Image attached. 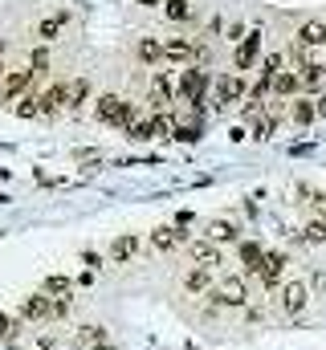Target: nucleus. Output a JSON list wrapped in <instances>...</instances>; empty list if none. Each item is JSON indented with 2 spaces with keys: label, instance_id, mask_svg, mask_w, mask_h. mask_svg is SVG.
Listing matches in <instances>:
<instances>
[{
  "label": "nucleus",
  "instance_id": "72a5a7b5",
  "mask_svg": "<svg viewBox=\"0 0 326 350\" xmlns=\"http://www.w3.org/2000/svg\"><path fill=\"white\" fill-rule=\"evenodd\" d=\"M244 33H249V29H244L241 21H233V25H225V41H233V49H237V45L244 41Z\"/></svg>",
  "mask_w": 326,
  "mask_h": 350
},
{
  "label": "nucleus",
  "instance_id": "473e14b6",
  "mask_svg": "<svg viewBox=\"0 0 326 350\" xmlns=\"http://www.w3.org/2000/svg\"><path fill=\"white\" fill-rule=\"evenodd\" d=\"M200 135H204V126H200V122H188V126H179V122H175V135H171V139H179V143H196Z\"/></svg>",
  "mask_w": 326,
  "mask_h": 350
},
{
  "label": "nucleus",
  "instance_id": "4be33fe9",
  "mask_svg": "<svg viewBox=\"0 0 326 350\" xmlns=\"http://www.w3.org/2000/svg\"><path fill=\"white\" fill-rule=\"evenodd\" d=\"M302 90V78H298V70H281L277 78H273V94L277 98H294Z\"/></svg>",
  "mask_w": 326,
  "mask_h": 350
},
{
  "label": "nucleus",
  "instance_id": "f257e3e1",
  "mask_svg": "<svg viewBox=\"0 0 326 350\" xmlns=\"http://www.w3.org/2000/svg\"><path fill=\"white\" fill-rule=\"evenodd\" d=\"M208 90H212V74L204 66H184L175 74V98L179 102H208Z\"/></svg>",
  "mask_w": 326,
  "mask_h": 350
},
{
  "label": "nucleus",
  "instance_id": "f03ea898",
  "mask_svg": "<svg viewBox=\"0 0 326 350\" xmlns=\"http://www.w3.org/2000/svg\"><path fill=\"white\" fill-rule=\"evenodd\" d=\"M94 114H98V122L127 131V126L135 122V102H127V98H118V94H98V98H94Z\"/></svg>",
  "mask_w": 326,
  "mask_h": 350
},
{
  "label": "nucleus",
  "instance_id": "f3484780",
  "mask_svg": "<svg viewBox=\"0 0 326 350\" xmlns=\"http://www.w3.org/2000/svg\"><path fill=\"white\" fill-rule=\"evenodd\" d=\"M204 241H212V245H229V241H241V228H237L233 220H208Z\"/></svg>",
  "mask_w": 326,
  "mask_h": 350
},
{
  "label": "nucleus",
  "instance_id": "a878e982",
  "mask_svg": "<svg viewBox=\"0 0 326 350\" xmlns=\"http://www.w3.org/2000/svg\"><path fill=\"white\" fill-rule=\"evenodd\" d=\"M290 118H294L298 126H310V122L318 118V110H314V102H310V98H294V106H290Z\"/></svg>",
  "mask_w": 326,
  "mask_h": 350
},
{
  "label": "nucleus",
  "instance_id": "9b49d317",
  "mask_svg": "<svg viewBox=\"0 0 326 350\" xmlns=\"http://www.w3.org/2000/svg\"><path fill=\"white\" fill-rule=\"evenodd\" d=\"M33 82H37V78H33L29 66H25V70H8L4 82H0V102H16V98H25Z\"/></svg>",
  "mask_w": 326,
  "mask_h": 350
},
{
  "label": "nucleus",
  "instance_id": "1a4fd4ad",
  "mask_svg": "<svg viewBox=\"0 0 326 350\" xmlns=\"http://www.w3.org/2000/svg\"><path fill=\"white\" fill-rule=\"evenodd\" d=\"M66 29H70V8H53V12H45V16L37 21L33 33H37V41L45 45V41H58Z\"/></svg>",
  "mask_w": 326,
  "mask_h": 350
},
{
  "label": "nucleus",
  "instance_id": "7c9ffc66",
  "mask_svg": "<svg viewBox=\"0 0 326 350\" xmlns=\"http://www.w3.org/2000/svg\"><path fill=\"white\" fill-rule=\"evenodd\" d=\"M12 110H16L21 118H37V114H41V102H37V90H29L25 98H16V106H12Z\"/></svg>",
  "mask_w": 326,
  "mask_h": 350
},
{
  "label": "nucleus",
  "instance_id": "c9c22d12",
  "mask_svg": "<svg viewBox=\"0 0 326 350\" xmlns=\"http://www.w3.org/2000/svg\"><path fill=\"white\" fill-rule=\"evenodd\" d=\"M37 350H53V342H49V338H41V342H37Z\"/></svg>",
  "mask_w": 326,
  "mask_h": 350
},
{
  "label": "nucleus",
  "instance_id": "f8f14e48",
  "mask_svg": "<svg viewBox=\"0 0 326 350\" xmlns=\"http://www.w3.org/2000/svg\"><path fill=\"white\" fill-rule=\"evenodd\" d=\"M139 249H143V241H139V232H127V237H114L110 245H106V261L110 265H127L139 257Z\"/></svg>",
  "mask_w": 326,
  "mask_h": 350
},
{
  "label": "nucleus",
  "instance_id": "4c0bfd02",
  "mask_svg": "<svg viewBox=\"0 0 326 350\" xmlns=\"http://www.w3.org/2000/svg\"><path fill=\"white\" fill-rule=\"evenodd\" d=\"M139 4H163V0H139Z\"/></svg>",
  "mask_w": 326,
  "mask_h": 350
},
{
  "label": "nucleus",
  "instance_id": "bb28decb",
  "mask_svg": "<svg viewBox=\"0 0 326 350\" xmlns=\"http://www.w3.org/2000/svg\"><path fill=\"white\" fill-rule=\"evenodd\" d=\"M29 70H33L37 82L49 78V53H45V45H33V53H29Z\"/></svg>",
  "mask_w": 326,
  "mask_h": 350
},
{
  "label": "nucleus",
  "instance_id": "423d86ee",
  "mask_svg": "<svg viewBox=\"0 0 326 350\" xmlns=\"http://www.w3.org/2000/svg\"><path fill=\"white\" fill-rule=\"evenodd\" d=\"M261 37H265L261 29H249L244 33V41L237 45V53H233V74H249L253 66H261V57H265L261 53Z\"/></svg>",
  "mask_w": 326,
  "mask_h": 350
},
{
  "label": "nucleus",
  "instance_id": "7ed1b4c3",
  "mask_svg": "<svg viewBox=\"0 0 326 350\" xmlns=\"http://www.w3.org/2000/svg\"><path fill=\"white\" fill-rule=\"evenodd\" d=\"M244 94H249L244 74H221L212 82V110H229L233 102H244Z\"/></svg>",
  "mask_w": 326,
  "mask_h": 350
},
{
  "label": "nucleus",
  "instance_id": "6e6552de",
  "mask_svg": "<svg viewBox=\"0 0 326 350\" xmlns=\"http://www.w3.org/2000/svg\"><path fill=\"white\" fill-rule=\"evenodd\" d=\"M286 253H265V257H261V265H257V273H253V277H257V281H261V285H265V289H281V277H286Z\"/></svg>",
  "mask_w": 326,
  "mask_h": 350
},
{
  "label": "nucleus",
  "instance_id": "b1692460",
  "mask_svg": "<svg viewBox=\"0 0 326 350\" xmlns=\"http://www.w3.org/2000/svg\"><path fill=\"white\" fill-rule=\"evenodd\" d=\"M160 8L171 25H188V21H192V4H188V0H163Z\"/></svg>",
  "mask_w": 326,
  "mask_h": 350
},
{
  "label": "nucleus",
  "instance_id": "4468645a",
  "mask_svg": "<svg viewBox=\"0 0 326 350\" xmlns=\"http://www.w3.org/2000/svg\"><path fill=\"white\" fill-rule=\"evenodd\" d=\"M37 102H41V114H62L66 110V82H53V86L37 90Z\"/></svg>",
  "mask_w": 326,
  "mask_h": 350
},
{
  "label": "nucleus",
  "instance_id": "aec40b11",
  "mask_svg": "<svg viewBox=\"0 0 326 350\" xmlns=\"http://www.w3.org/2000/svg\"><path fill=\"white\" fill-rule=\"evenodd\" d=\"M135 57H139L143 66H160V62H163V41H160V37H139Z\"/></svg>",
  "mask_w": 326,
  "mask_h": 350
},
{
  "label": "nucleus",
  "instance_id": "5701e85b",
  "mask_svg": "<svg viewBox=\"0 0 326 350\" xmlns=\"http://www.w3.org/2000/svg\"><path fill=\"white\" fill-rule=\"evenodd\" d=\"M41 293H49V297H74V281L62 277V273H53V277L41 281Z\"/></svg>",
  "mask_w": 326,
  "mask_h": 350
},
{
  "label": "nucleus",
  "instance_id": "a211bd4d",
  "mask_svg": "<svg viewBox=\"0 0 326 350\" xmlns=\"http://www.w3.org/2000/svg\"><path fill=\"white\" fill-rule=\"evenodd\" d=\"M184 289H188L192 297H200V293H212V269H200V265H192V269H188V277H184Z\"/></svg>",
  "mask_w": 326,
  "mask_h": 350
},
{
  "label": "nucleus",
  "instance_id": "39448f33",
  "mask_svg": "<svg viewBox=\"0 0 326 350\" xmlns=\"http://www.w3.org/2000/svg\"><path fill=\"white\" fill-rule=\"evenodd\" d=\"M171 102H179V98H175V74L160 70L155 82H151V94H147V114H167Z\"/></svg>",
  "mask_w": 326,
  "mask_h": 350
},
{
  "label": "nucleus",
  "instance_id": "6ab92c4d",
  "mask_svg": "<svg viewBox=\"0 0 326 350\" xmlns=\"http://www.w3.org/2000/svg\"><path fill=\"white\" fill-rule=\"evenodd\" d=\"M90 78H74V82H66V110H82L86 102H90Z\"/></svg>",
  "mask_w": 326,
  "mask_h": 350
},
{
  "label": "nucleus",
  "instance_id": "c85d7f7f",
  "mask_svg": "<svg viewBox=\"0 0 326 350\" xmlns=\"http://www.w3.org/2000/svg\"><path fill=\"white\" fill-rule=\"evenodd\" d=\"M281 70H286V57H281V53H265V57H261V74H257V78H265V82L273 86V78H277Z\"/></svg>",
  "mask_w": 326,
  "mask_h": 350
},
{
  "label": "nucleus",
  "instance_id": "c756f323",
  "mask_svg": "<svg viewBox=\"0 0 326 350\" xmlns=\"http://www.w3.org/2000/svg\"><path fill=\"white\" fill-rule=\"evenodd\" d=\"M16 338H21V322L16 318H8V314H0V347H16Z\"/></svg>",
  "mask_w": 326,
  "mask_h": 350
},
{
  "label": "nucleus",
  "instance_id": "cd10ccee",
  "mask_svg": "<svg viewBox=\"0 0 326 350\" xmlns=\"http://www.w3.org/2000/svg\"><path fill=\"white\" fill-rule=\"evenodd\" d=\"M298 241H302V245H326V216L310 220V224L298 232Z\"/></svg>",
  "mask_w": 326,
  "mask_h": 350
},
{
  "label": "nucleus",
  "instance_id": "ddd939ff",
  "mask_svg": "<svg viewBox=\"0 0 326 350\" xmlns=\"http://www.w3.org/2000/svg\"><path fill=\"white\" fill-rule=\"evenodd\" d=\"M188 241V232L179 228V224H160L155 232H151V249H160V253H171V249H179Z\"/></svg>",
  "mask_w": 326,
  "mask_h": 350
},
{
  "label": "nucleus",
  "instance_id": "20e7f679",
  "mask_svg": "<svg viewBox=\"0 0 326 350\" xmlns=\"http://www.w3.org/2000/svg\"><path fill=\"white\" fill-rule=\"evenodd\" d=\"M208 297H212V306H208V310H221V306L241 310L244 301H249V285H244V277H221V285H216Z\"/></svg>",
  "mask_w": 326,
  "mask_h": 350
},
{
  "label": "nucleus",
  "instance_id": "412c9836",
  "mask_svg": "<svg viewBox=\"0 0 326 350\" xmlns=\"http://www.w3.org/2000/svg\"><path fill=\"white\" fill-rule=\"evenodd\" d=\"M298 78H302V90H323V82H326V62H306L302 70H298Z\"/></svg>",
  "mask_w": 326,
  "mask_h": 350
},
{
  "label": "nucleus",
  "instance_id": "e433bc0d",
  "mask_svg": "<svg viewBox=\"0 0 326 350\" xmlns=\"http://www.w3.org/2000/svg\"><path fill=\"white\" fill-rule=\"evenodd\" d=\"M4 74H8V66H4V57H0V82H4Z\"/></svg>",
  "mask_w": 326,
  "mask_h": 350
},
{
  "label": "nucleus",
  "instance_id": "f704fd0d",
  "mask_svg": "<svg viewBox=\"0 0 326 350\" xmlns=\"http://www.w3.org/2000/svg\"><path fill=\"white\" fill-rule=\"evenodd\" d=\"M314 110H318V118H326V90L314 98Z\"/></svg>",
  "mask_w": 326,
  "mask_h": 350
},
{
  "label": "nucleus",
  "instance_id": "2eb2a0df",
  "mask_svg": "<svg viewBox=\"0 0 326 350\" xmlns=\"http://www.w3.org/2000/svg\"><path fill=\"white\" fill-rule=\"evenodd\" d=\"M294 45H298V49H306V53H310V49H323V45H326V25H323V21H306V25L298 29Z\"/></svg>",
  "mask_w": 326,
  "mask_h": 350
},
{
  "label": "nucleus",
  "instance_id": "dca6fc26",
  "mask_svg": "<svg viewBox=\"0 0 326 350\" xmlns=\"http://www.w3.org/2000/svg\"><path fill=\"white\" fill-rule=\"evenodd\" d=\"M221 261H225L221 245H212V241H192V265H200V269H216Z\"/></svg>",
  "mask_w": 326,
  "mask_h": 350
},
{
  "label": "nucleus",
  "instance_id": "58836bf2",
  "mask_svg": "<svg viewBox=\"0 0 326 350\" xmlns=\"http://www.w3.org/2000/svg\"><path fill=\"white\" fill-rule=\"evenodd\" d=\"M0 57H4V37H0Z\"/></svg>",
  "mask_w": 326,
  "mask_h": 350
},
{
  "label": "nucleus",
  "instance_id": "0eeeda50",
  "mask_svg": "<svg viewBox=\"0 0 326 350\" xmlns=\"http://www.w3.org/2000/svg\"><path fill=\"white\" fill-rule=\"evenodd\" d=\"M306 301H310V289H306L302 281H286V285L277 289V306H281V314H290V318H298V314L306 310Z\"/></svg>",
  "mask_w": 326,
  "mask_h": 350
},
{
  "label": "nucleus",
  "instance_id": "393cba45",
  "mask_svg": "<svg viewBox=\"0 0 326 350\" xmlns=\"http://www.w3.org/2000/svg\"><path fill=\"white\" fill-rule=\"evenodd\" d=\"M237 257H241V265L249 269V273H257V265H261V257H265V249H261L257 241H241V245H237Z\"/></svg>",
  "mask_w": 326,
  "mask_h": 350
},
{
  "label": "nucleus",
  "instance_id": "2f4dec72",
  "mask_svg": "<svg viewBox=\"0 0 326 350\" xmlns=\"http://www.w3.org/2000/svg\"><path fill=\"white\" fill-rule=\"evenodd\" d=\"M277 126H281V122H277L273 114H261V118L253 122V139H273V135H277Z\"/></svg>",
  "mask_w": 326,
  "mask_h": 350
},
{
  "label": "nucleus",
  "instance_id": "9d476101",
  "mask_svg": "<svg viewBox=\"0 0 326 350\" xmlns=\"http://www.w3.org/2000/svg\"><path fill=\"white\" fill-rule=\"evenodd\" d=\"M21 318H25V322H58V314H53V297L37 289L33 297L21 301Z\"/></svg>",
  "mask_w": 326,
  "mask_h": 350
}]
</instances>
